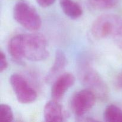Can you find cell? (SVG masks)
I'll return each mask as SVG.
<instances>
[{"label": "cell", "instance_id": "7", "mask_svg": "<svg viewBox=\"0 0 122 122\" xmlns=\"http://www.w3.org/2000/svg\"><path fill=\"white\" fill-rule=\"evenodd\" d=\"M75 82V77L70 73H64L60 75L53 82L51 95L52 100L58 101L61 100L68 89Z\"/></svg>", "mask_w": 122, "mask_h": 122}, {"label": "cell", "instance_id": "8", "mask_svg": "<svg viewBox=\"0 0 122 122\" xmlns=\"http://www.w3.org/2000/svg\"><path fill=\"white\" fill-rule=\"evenodd\" d=\"M67 64V58L64 52L62 50H56L55 54V59L53 65L50 68L48 72L45 77V81L46 83L53 82L65 69Z\"/></svg>", "mask_w": 122, "mask_h": 122}, {"label": "cell", "instance_id": "2", "mask_svg": "<svg viewBox=\"0 0 122 122\" xmlns=\"http://www.w3.org/2000/svg\"><path fill=\"white\" fill-rule=\"evenodd\" d=\"M97 39L110 37L118 48L122 49V17L113 14H102L97 18L91 27Z\"/></svg>", "mask_w": 122, "mask_h": 122}, {"label": "cell", "instance_id": "11", "mask_svg": "<svg viewBox=\"0 0 122 122\" xmlns=\"http://www.w3.org/2000/svg\"><path fill=\"white\" fill-rule=\"evenodd\" d=\"M103 118L106 122H122V110L116 105H109L104 112Z\"/></svg>", "mask_w": 122, "mask_h": 122}, {"label": "cell", "instance_id": "3", "mask_svg": "<svg viewBox=\"0 0 122 122\" xmlns=\"http://www.w3.org/2000/svg\"><path fill=\"white\" fill-rule=\"evenodd\" d=\"M77 73L80 81L87 89L94 92L100 98H107L108 94L107 85L88 62L82 61L79 64Z\"/></svg>", "mask_w": 122, "mask_h": 122}, {"label": "cell", "instance_id": "1", "mask_svg": "<svg viewBox=\"0 0 122 122\" xmlns=\"http://www.w3.org/2000/svg\"><path fill=\"white\" fill-rule=\"evenodd\" d=\"M8 52L18 63L23 58L41 61L49 56L47 41L43 35L38 33L19 34L13 36L8 43Z\"/></svg>", "mask_w": 122, "mask_h": 122}, {"label": "cell", "instance_id": "6", "mask_svg": "<svg viewBox=\"0 0 122 122\" xmlns=\"http://www.w3.org/2000/svg\"><path fill=\"white\" fill-rule=\"evenodd\" d=\"M96 97L94 92L87 88L75 93L70 101V107L74 114L78 117L83 116L94 106Z\"/></svg>", "mask_w": 122, "mask_h": 122}, {"label": "cell", "instance_id": "14", "mask_svg": "<svg viewBox=\"0 0 122 122\" xmlns=\"http://www.w3.org/2000/svg\"><path fill=\"white\" fill-rule=\"evenodd\" d=\"M8 67V62L5 54L1 51L0 52V71H5Z\"/></svg>", "mask_w": 122, "mask_h": 122}, {"label": "cell", "instance_id": "9", "mask_svg": "<svg viewBox=\"0 0 122 122\" xmlns=\"http://www.w3.org/2000/svg\"><path fill=\"white\" fill-rule=\"evenodd\" d=\"M44 117L46 122L64 121V114L61 106L56 100L49 101L44 107Z\"/></svg>", "mask_w": 122, "mask_h": 122}, {"label": "cell", "instance_id": "10", "mask_svg": "<svg viewBox=\"0 0 122 122\" xmlns=\"http://www.w3.org/2000/svg\"><path fill=\"white\" fill-rule=\"evenodd\" d=\"M60 4L64 14L71 19H77L83 14V10L73 0H60Z\"/></svg>", "mask_w": 122, "mask_h": 122}, {"label": "cell", "instance_id": "4", "mask_svg": "<svg viewBox=\"0 0 122 122\" xmlns=\"http://www.w3.org/2000/svg\"><path fill=\"white\" fill-rule=\"evenodd\" d=\"M15 21L27 30L36 32L42 26L40 15L35 9L25 1L17 2L13 8Z\"/></svg>", "mask_w": 122, "mask_h": 122}, {"label": "cell", "instance_id": "5", "mask_svg": "<svg viewBox=\"0 0 122 122\" xmlns=\"http://www.w3.org/2000/svg\"><path fill=\"white\" fill-rule=\"evenodd\" d=\"M10 82L19 102L29 104L36 100L37 93L36 91L30 86L27 80L21 75L13 74L10 76Z\"/></svg>", "mask_w": 122, "mask_h": 122}, {"label": "cell", "instance_id": "12", "mask_svg": "<svg viewBox=\"0 0 122 122\" xmlns=\"http://www.w3.org/2000/svg\"><path fill=\"white\" fill-rule=\"evenodd\" d=\"M89 4L93 7L97 9H110L115 7L118 0H88Z\"/></svg>", "mask_w": 122, "mask_h": 122}, {"label": "cell", "instance_id": "16", "mask_svg": "<svg viewBox=\"0 0 122 122\" xmlns=\"http://www.w3.org/2000/svg\"><path fill=\"white\" fill-rule=\"evenodd\" d=\"M116 86L119 89H122V71L116 77L115 81Z\"/></svg>", "mask_w": 122, "mask_h": 122}, {"label": "cell", "instance_id": "13", "mask_svg": "<svg viewBox=\"0 0 122 122\" xmlns=\"http://www.w3.org/2000/svg\"><path fill=\"white\" fill-rule=\"evenodd\" d=\"M13 110L10 106L5 104H2L0 106V121L10 122L13 120Z\"/></svg>", "mask_w": 122, "mask_h": 122}, {"label": "cell", "instance_id": "15", "mask_svg": "<svg viewBox=\"0 0 122 122\" xmlns=\"http://www.w3.org/2000/svg\"><path fill=\"white\" fill-rule=\"evenodd\" d=\"M36 1L41 7L43 8H46L53 4L56 0H36Z\"/></svg>", "mask_w": 122, "mask_h": 122}]
</instances>
